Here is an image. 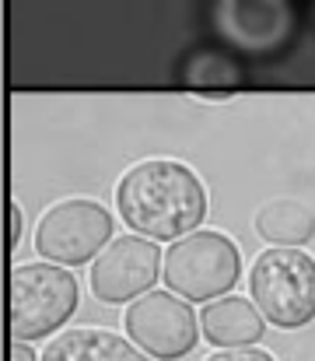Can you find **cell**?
<instances>
[{
  "instance_id": "obj_1",
  "label": "cell",
  "mask_w": 315,
  "mask_h": 361,
  "mask_svg": "<svg viewBox=\"0 0 315 361\" xmlns=\"http://www.w3.org/2000/svg\"><path fill=\"white\" fill-rule=\"evenodd\" d=\"M116 211L130 232L154 242H175L200 228L207 214V190L190 165L147 158L119 179Z\"/></svg>"
},
{
  "instance_id": "obj_2",
  "label": "cell",
  "mask_w": 315,
  "mask_h": 361,
  "mask_svg": "<svg viewBox=\"0 0 315 361\" xmlns=\"http://www.w3.org/2000/svg\"><path fill=\"white\" fill-rule=\"evenodd\" d=\"M249 291L273 326H309L315 319V256L298 245H273L259 252L249 270Z\"/></svg>"
},
{
  "instance_id": "obj_3",
  "label": "cell",
  "mask_w": 315,
  "mask_h": 361,
  "mask_svg": "<svg viewBox=\"0 0 315 361\" xmlns=\"http://www.w3.org/2000/svg\"><path fill=\"white\" fill-rule=\"evenodd\" d=\"M78 309V281L63 263H25L11 270V337L42 341Z\"/></svg>"
},
{
  "instance_id": "obj_4",
  "label": "cell",
  "mask_w": 315,
  "mask_h": 361,
  "mask_svg": "<svg viewBox=\"0 0 315 361\" xmlns=\"http://www.w3.org/2000/svg\"><path fill=\"white\" fill-rule=\"evenodd\" d=\"M238 274H242L238 245L221 232H200V228L172 242L161 267L165 284L190 302L221 298L224 291L235 288Z\"/></svg>"
},
{
  "instance_id": "obj_5",
  "label": "cell",
  "mask_w": 315,
  "mask_h": 361,
  "mask_svg": "<svg viewBox=\"0 0 315 361\" xmlns=\"http://www.w3.org/2000/svg\"><path fill=\"white\" fill-rule=\"evenodd\" d=\"M112 239V214L99 200H60L35 225V249L63 267L95 259Z\"/></svg>"
},
{
  "instance_id": "obj_6",
  "label": "cell",
  "mask_w": 315,
  "mask_h": 361,
  "mask_svg": "<svg viewBox=\"0 0 315 361\" xmlns=\"http://www.w3.org/2000/svg\"><path fill=\"white\" fill-rule=\"evenodd\" d=\"M123 326L130 334V341L147 351L151 358L161 361H179L186 358L197 341H200V330H197V312L190 309V302H183V295L175 298V291H147L140 295L126 316H123Z\"/></svg>"
},
{
  "instance_id": "obj_7",
  "label": "cell",
  "mask_w": 315,
  "mask_h": 361,
  "mask_svg": "<svg viewBox=\"0 0 315 361\" xmlns=\"http://www.w3.org/2000/svg\"><path fill=\"white\" fill-rule=\"evenodd\" d=\"M165 267L161 249L147 235H116L92 263V295L105 305L133 302L154 288Z\"/></svg>"
},
{
  "instance_id": "obj_8",
  "label": "cell",
  "mask_w": 315,
  "mask_h": 361,
  "mask_svg": "<svg viewBox=\"0 0 315 361\" xmlns=\"http://www.w3.org/2000/svg\"><path fill=\"white\" fill-rule=\"evenodd\" d=\"M217 35L242 53H273L295 32L291 0H214Z\"/></svg>"
},
{
  "instance_id": "obj_9",
  "label": "cell",
  "mask_w": 315,
  "mask_h": 361,
  "mask_svg": "<svg viewBox=\"0 0 315 361\" xmlns=\"http://www.w3.org/2000/svg\"><path fill=\"white\" fill-rule=\"evenodd\" d=\"M39 361H151V355L112 330L81 326L56 334V341L46 344Z\"/></svg>"
},
{
  "instance_id": "obj_10",
  "label": "cell",
  "mask_w": 315,
  "mask_h": 361,
  "mask_svg": "<svg viewBox=\"0 0 315 361\" xmlns=\"http://www.w3.org/2000/svg\"><path fill=\"white\" fill-rule=\"evenodd\" d=\"M263 312L252 298L228 295L221 302H207L200 312V330L214 348H249L263 337Z\"/></svg>"
},
{
  "instance_id": "obj_11",
  "label": "cell",
  "mask_w": 315,
  "mask_h": 361,
  "mask_svg": "<svg viewBox=\"0 0 315 361\" xmlns=\"http://www.w3.org/2000/svg\"><path fill=\"white\" fill-rule=\"evenodd\" d=\"M256 232L270 245H305L315 235V214L298 200H270L256 211Z\"/></svg>"
},
{
  "instance_id": "obj_12",
  "label": "cell",
  "mask_w": 315,
  "mask_h": 361,
  "mask_svg": "<svg viewBox=\"0 0 315 361\" xmlns=\"http://www.w3.org/2000/svg\"><path fill=\"white\" fill-rule=\"evenodd\" d=\"M183 81H186V88H193L200 95H231L242 85V67L224 49H200L186 60Z\"/></svg>"
},
{
  "instance_id": "obj_13",
  "label": "cell",
  "mask_w": 315,
  "mask_h": 361,
  "mask_svg": "<svg viewBox=\"0 0 315 361\" xmlns=\"http://www.w3.org/2000/svg\"><path fill=\"white\" fill-rule=\"evenodd\" d=\"M207 361H277L270 351H259V348H221L217 355H210Z\"/></svg>"
},
{
  "instance_id": "obj_14",
  "label": "cell",
  "mask_w": 315,
  "mask_h": 361,
  "mask_svg": "<svg viewBox=\"0 0 315 361\" xmlns=\"http://www.w3.org/2000/svg\"><path fill=\"white\" fill-rule=\"evenodd\" d=\"M7 214H11V239H7V252H14V249H18V239H21V207L11 200Z\"/></svg>"
},
{
  "instance_id": "obj_15",
  "label": "cell",
  "mask_w": 315,
  "mask_h": 361,
  "mask_svg": "<svg viewBox=\"0 0 315 361\" xmlns=\"http://www.w3.org/2000/svg\"><path fill=\"white\" fill-rule=\"evenodd\" d=\"M11 361H39V355L32 351L28 341H14V344H11Z\"/></svg>"
}]
</instances>
